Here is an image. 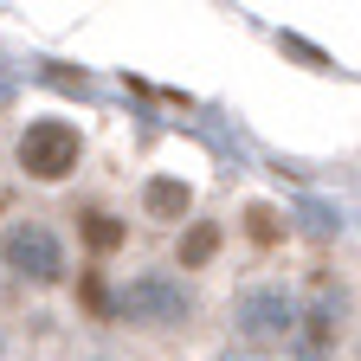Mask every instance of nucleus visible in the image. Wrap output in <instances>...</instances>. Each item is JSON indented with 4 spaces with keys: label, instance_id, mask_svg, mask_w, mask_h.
Instances as JSON below:
<instances>
[{
    "label": "nucleus",
    "instance_id": "nucleus-8",
    "mask_svg": "<svg viewBox=\"0 0 361 361\" xmlns=\"http://www.w3.org/2000/svg\"><path fill=\"white\" fill-rule=\"evenodd\" d=\"M245 233H252V245H278V239H284V213L264 207V200L245 207Z\"/></svg>",
    "mask_w": 361,
    "mask_h": 361
},
{
    "label": "nucleus",
    "instance_id": "nucleus-7",
    "mask_svg": "<svg viewBox=\"0 0 361 361\" xmlns=\"http://www.w3.org/2000/svg\"><path fill=\"white\" fill-rule=\"evenodd\" d=\"M213 252H219V226H213V219H194L188 239H180V271H200Z\"/></svg>",
    "mask_w": 361,
    "mask_h": 361
},
{
    "label": "nucleus",
    "instance_id": "nucleus-1",
    "mask_svg": "<svg viewBox=\"0 0 361 361\" xmlns=\"http://www.w3.org/2000/svg\"><path fill=\"white\" fill-rule=\"evenodd\" d=\"M116 316L123 323H142V329H180L194 316V290L174 271H135L116 290Z\"/></svg>",
    "mask_w": 361,
    "mask_h": 361
},
{
    "label": "nucleus",
    "instance_id": "nucleus-2",
    "mask_svg": "<svg viewBox=\"0 0 361 361\" xmlns=\"http://www.w3.org/2000/svg\"><path fill=\"white\" fill-rule=\"evenodd\" d=\"M297 323L303 310L284 284H252L233 297V329L252 342V348H278V342H297Z\"/></svg>",
    "mask_w": 361,
    "mask_h": 361
},
{
    "label": "nucleus",
    "instance_id": "nucleus-5",
    "mask_svg": "<svg viewBox=\"0 0 361 361\" xmlns=\"http://www.w3.org/2000/svg\"><path fill=\"white\" fill-rule=\"evenodd\" d=\"M188 207H194V194H188V180H174V174H155L149 188H142V213L149 219H188Z\"/></svg>",
    "mask_w": 361,
    "mask_h": 361
},
{
    "label": "nucleus",
    "instance_id": "nucleus-4",
    "mask_svg": "<svg viewBox=\"0 0 361 361\" xmlns=\"http://www.w3.org/2000/svg\"><path fill=\"white\" fill-rule=\"evenodd\" d=\"M78 155H84L78 129H71V123H59V116L26 123V135H20V168H26L32 180H65V174L78 168Z\"/></svg>",
    "mask_w": 361,
    "mask_h": 361
},
{
    "label": "nucleus",
    "instance_id": "nucleus-12",
    "mask_svg": "<svg viewBox=\"0 0 361 361\" xmlns=\"http://www.w3.org/2000/svg\"><path fill=\"white\" fill-rule=\"evenodd\" d=\"M219 361H252V355H219Z\"/></svg>",
    "mask_w": 361,
    "mask_h": 361
},
{
    "label": "nucleus",
    "instance_id": "nucleus-11",
    "mask_svg": "<svg viewBox=\"0 0 361 361\" xmlns=\"http://www.w3.org/2000/svg\"><path fill=\"white\" fill-rule=\"evenodd\" d=\"M84 303H90V310H97V316L110 310V297H104V278H84Z\"/></svg>",
    "mask_w": 361,
    "mask_h": 361
},
{
    "label": "nucleus",
    "instance_id": "nucleus-3",
    "mask_svg": "<svg viewBox=\"0 0 361 361\" xmlns=\"http://www.w3.org/2000/svg\"><path fill=\"white\" fill-rule=\"evenodd\" d=\"M0 264H7L13 278L45 290V284L65 278V245H59V233L45 219H13L7 233H0Z\"/></svg>",
    "mask_w": 361,
    "mask_h": 361
},
{
    "label": "nucleus",
    "instance_id": "nucleus-10",
    "mask_svg": "<svg viewBox=\"0 0 361 361\" xmlns=\"http://www.w3.org/2000/svg\"><path fill=\"white\" fill-rule=\"evenodd\" d=\"M284 52H297V59H310V65H329L323 52H316V45L310 39H297V32H284Z\"/></svg>",
    "mask_w": 361,
    "mask_h": 361
},
{
    "label": "nucleus",
    "instance_id": "nucleus-6",
    "mask_svg": "<svg viewBox=\"0 0 361 361\" xmlns=\"http://www.w3.org/2000/svg\"><path fill=\"white\" fill-rule=\"evenodd\" d=\"M78 233H84L90 252H116V245L129 239V226H123L116 213H104V207H84V213H78Z\"/></svg>",
    "mask_w": 361,
    "mask_h": 361
},
{
    "label": "nucleus",
    "instance_id": "nucleus-9",
    "mask_svg": "<svg viewBox=\"0 0 361 361\" xmlns=\"http://www.w3.org/2000/svg\"><path fill=\"white\" fill-rule=\"evenodd\" d=\"M290 361H329V342H303V336H297V342H290Z\"/></svg>",
    "mask_w": 361,
    "mask_h": 361
}]
</instances>
